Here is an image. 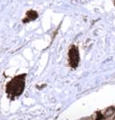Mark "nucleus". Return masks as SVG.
I'll return each mask as SVG.
<instances>
[{
	"label": "nucleus",
	"mask_w": 115,
	"mask_h": 120,
	"mask_svg": "<svg viewBox=\"0 0 115 120\" xmlns=\"http://www.w3.org/2000/svg\"><path fill=\"white\" fill-rule=\"evenodd\" d=\"M26 73H22L12 78L6 85V94L11 101L21 95L25 89L26 84Z\"/></svg>",
	"instance_id": "f257e3e1"
},
{
	"label": "nucleus",
	"mask_w": 115,
	"mask_h": 120,
	"mask_svg": "<svg viewBox=\"0 0 115 120\" xmlns=\"http://www.w3.org/2000/svg\"><path fill=\"white\" fill-rule=\"evenodd\" d=\"M79 51L76 46H71L68 51V62L72 68H76L79 63Z\"/></svg>",
	"instance_id": "f03ea898"
},
{
	"label": "nucleus",
	"mask_w": 115,
	"mask_h": 120,
	"mask_svg": "<svg viewBox=\"0 0 115 120\" xmlns=\"http://www.w3.org/2000/svg\"><path fill=\"white\" fill-rule=\"evenodd\" d=\"M38 18V13L34 10H29L25 16V19H23V22L24 23H27V22H30V21H32V20H35Z\"/></svg>",
	"instance_id": "7ed1b4c3"
},
{
	"label": "nucleus",
	"mask_w": 115,
	"mask_h": 120,
	"mask_svg": "<svg viewBox=\"0 0 115 120\" xmlns=\"http://www.w3.org/2000/svg\"><path fill=\"white\" fill-rule=\"evenodd\" d=\"M104 111V116L106 118H108V117H110V116H111L113 114H114L115 112V107L114 106H111V107H108L106 110H103Z\"/></svg>",
	"instance_id": "20e7f679"
},
{
	"label": "nucleus",
	"mask_w": 115,
	"mask_h": 120,
	"mask_svg": "<svg viewBox=\"0 0 115 120\" xmlns=\"http://www.w3.org/2000/svg\"><path fill=\"white\" fill-rule=\"evenodd\" d=\"M114 2H115V1H114ZM114 4H115V3H114Z\"/></svg>",
	"instance_id": "39448f33"
},
{
	"label": "nucleus",
	"mask_w": 115,
	"mask_h": 120,
	"mask_svg": "<svg viewBox=\"0 0 115 120\" xmlns=\"http://www.w3.org/2000/svg\"><path fill=\"white\" fill-rule=\"evenodd\" d=\"M114 1H115V0H114Z\"/></svg>",
	"instance_id": "423d86ee"
}]
</instances>
